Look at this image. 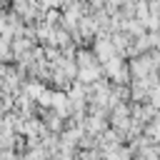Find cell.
<instances>
[{
  "label": "cell",
  "mask_w": 160,
  "mask_h": 160,
  "mask_svg": "<svg viewBox=\"0 0 160 160\" xmlns=\"http://www.w3.org/2000/svg\"><path fill=\"white\" fill-rule=\"evenodd\" d=\"M132 160H145V158H142V155H135V158H132Z\"/></svg>",
  "instance_id": "3"
},
{
  "label": "cell",
  "mask_w": 160,
  "mask_h": 160,
  "mask_svg": "<svg viewBox=\"0 0 160 160\" xmlns=\"http://www.w3.org/2000/svg\"><path fill=\"white\" fill-rule=\"evenodd\" d=\"M75 62H78L80 70H82V68H95V65H100V60L95 58L92 48H80L78 55H75Z\"/></svg>",
  "instance_id": "1"
},
{
  "label": "cell",
  "mask_w": 160,
  "mask_h": 160,
  "mask_svg": "<svg viewBox=\"0 0 160 160\" xmlns=\"http://www.w3.org/2000/svg\"><path fill=\"white\" fill-rule=\"evenodd\" d=\"M150 102L160 110V82H158V85H152V90H150Z\"/></svg>",
  "instance_id": "2"
}]
</instances>
